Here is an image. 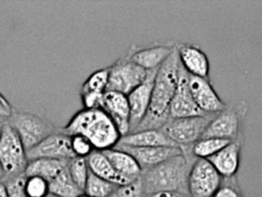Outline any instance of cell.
<instances>
[{
  "label": "cell",
  "mask_w": 262,
  "mask_h": 197,
  "mask_svg": "<svg viewBox=\"0 0 262 197\" xmlns=\"http://www.w3.org/2000/svg\"><path fill=\"white\" fill-rule=\"evenodd\" d=\"M178 70L179 60L175 47L171 55L157 70L147 112L133 131L161 129L169 120L170 105L178 80Z\"/></svg>",
  "instance_id": "cell-1"
},
{
  "label": "cell",
  "mask_w": 262,
  "mask_h": 197,
  "mask_svg": "<svg viewBox=\"0 0 262 197\" xmlns=\"http://www.w3.org/2000/svg\"><path fill=\"white\" fill-rule=\"evenodd\" d=\"M60 129L70 136H85L96 151L113 149L121 139L115 123L102 109H82Z\"/></svg>",
  "instance_id": "cell-2"
},
{
  "label": "cell",
  "mask_w": 262,
  "mask_h": 197,
  "mask_svg": "<svg viewBox=\"0 0 262 197\" xmlns=\"http://www.w3.org/2000/svg\"><path fill=\"white\" fill-rule=\"evenodd\" d=\"M195 159L191 150H186L142 171L140 180L144 193L147 195L160 191H174L188 195V174Z\"/></svg>",
  "instance_id": "cell-3"
},
{
  "label": "cell",
  "mask_w": 262,
  "mask_h": 197,
  "mask_svg": "<svg viewBox=\"0 0 262 197\" xmlns=\"http://www.w3.org/2000/svg\"><path fill=\"white\" fill-rule=\"evenodd\" d=\"M248 108L244 102L227 106L210 120L202 137H217L228 142H242L243 122Z\"/></svg>",
  "instance_id": "cell-4"
},
{
  "label": "cell",
  "mask_w": 262,
  "mask_h": 197,
  "mask_svg": "<svg viewBox=\"0 0 262 197\" xmlns=\"http://www.w3.org/2000/svg\"><path fill=\"white\" fill-rule=\"evenodd\" d=\"M214 115L205 114L186 118H170L161 129L175 146L182 149V151L188 150L203 136Z\"/></svg>",
  "instance_id": "cell-5"
},
{
  "label": "cell",
  "mask_w": 262,
  "mask_h": 197,
  "mask_svg": "<svg viewBox=\"0 0 262 197\" xmlns=\"http://www.w3.org/2000/svg\"><path fill=\"white\" fill-rule=\"evenodd\" d=\"M6 122L15 130L26 151L58 129L44 117L31 112L13 111Z\"/></svg>",
  "instance_id": "cell-6"
},
{
  "label": "cell",
  "mask_w": 262,
  "mask_h": 197,
  "mask_svg": "<svg viewBox=\"0 0 262 197\" xmlns=\"http://www.w3.org/2000/svg\"><path fill=\"white\" fill-rule=\"evenodd\" d=\"M0 164L4 170L5 179L25 173L28 164L27 151L11 125L3 124L0 137Z\"/></svg>",
  "instance_id": "cell-7"
},
{
  "label": "cell",
  "mask_w": 262,
  "mask_h": 197,
  "mask_svg": "<svg viewBox=\"0 0 262 197\" xmlns=\"http://www.w3.org/2000/svg\"><path fill=\"white\" fill-rule=\"evenodd\" d=\"M147 74V71L123 55L108 67L106 91H117L128 95L146 79Z\"/></svg>",
  "instance_id": "cell-8"
},
{
  "label": "cell",
  "mask_w": 262,
  "mask_h": 197,
  "mask_svg": "<svg viewBox=\"0 0 262 197\" xmlns=\"http://www.w3.org/2000/svg\"><path fill=\"white\" fill-rule=\"evenodd\" d=\"M223 178L207 159H195L190 167L187 188L189 197H212Z\"/></svg>",
  "instance_id": "cell-9"
},
{
  "label": "cell",
  "mask_w": 262,
  "mask_h": 197,
  "mask_svg": "<svg viewBox=\"0 0 262 197\" xmlns=\"http://www.w3.org/2000/svg\"><path fill=\"white\" fill-rule=\"evenodd\" d=\"M27 158L28 161L39 158L70 160L74 158L71 149V136L58 128L55 132L45 137L38 145L28 150Z\"/></svg>",
  "instance_id": "cell-10"
},
{
  "label": "cell",
  "mask_w": 262,
  "mask_h": 197,
  "mask_svg": "<svg viewBox=\"0 0 262 197\" xmlns=\"http://www.w3.org/2000/svg\"><path fill=\"white\" fill-rule=\"evenodd\" d=\"M205 115L196 106L188 86V73L179 64L178 80L169 111L170 118H186ZM169 118V119H170Z\"/></svg>",
  "instance_id": "cell-11"
},
{
  "label": "cell",
  "mask_w": 262,
  "mask_h": 197,
  "mask_svg": "<svg viewBox=\"0 0 262 197\" xmlns=\"http://www.w3.org/2000/svg\"><path fill=\"white\" fill-rule=\"evenodd\" d=\"M188 86L196 106L204 114H217L226 107L208 78L188 75Z\"/></svg>",
  "instance_id": "cell-12"
},
{
  "label": "cell",
  "mask_w": 262,
  "mask_h": 197,
  "mask_svg": "<svg viewBox=\"0 0 262 197\" xmlns=\"http://www.w3.org/2000/svg\"><path fill=\"white\" fill-rule=\"evenodd\" d=\"M176 45L174 44H156L148 47H137L136 45H132L125 55L143 70L150 72L158 70L171 55Z\"/></svg>",
  "instance_id": "cell-13"
},
{
  "label": "cell",
  "mask_w": 262,
  "mask_h": 197,
  "mask_svg": "<svg viewBox=\"0 0 262 197\" xmlns=\"http://www.w3.org/2000/svg\"><path fill=\"white\" fill-rule=\"evenodd\" d=\"M156 73L157 70L148 72L146 79L127 95L130 108V132L137 127L147 112Z\"/></svg>",
  "instance_id": "cell-14"
},
{
  "label": "cell",
  "mask_w": 262,
  "mask_h": 197,
  "mask_svg": "<svg viewBox=\"0 0 262 197\" xmlns=\"http://www.w3.org/2000/svg\"><path fill=\"white\" fill-rule=\"evenodd\" d=\"M101 109L111 117L121 136L130 132V108L126 94L105 91Z\"/></svg>",
  "instance_id": "cell-15"
},
{
  "label": "cell",
  "mask_w": 262,
  "mask_h": 197,
  "mask_svg": "<svg viewBox=\"0 0 262 197\" xmlns=\"http://www.w3.org/2000/svg\"><path fill=\"white\" fill-rule=\"evenodd\" d=\"M115 148L129 153L139 164L142 171L149 169L161 162L183 153L179 147H130L117 145Z\"/></svg>",
  "instance_id": "cell-16"
},
{
  "label": "cell",
  "mask_w": 262,
  "mask_h": 197,
  "mask_svg": "<svg viewBox=\"0 0 262 197\" xmlns=\"http://www.w3.org/2000/svg\"><path fill=\"white\" fill-rule=\"evenodd\" d=\"M176 52L181 67L190 76L208 78L210 62L207 54L196 45L181 43L176 46Z\"/></svg>",
  "instance_id": "cell-17"
},
{
  "label": "cell",
  "mask_w": 262,
  "mask_h": 197,
  "mask_svg": "<svg viewBox=\"0 0 262 197\" xmlns=\"http://www.w3.org/2000/svg\"><path fill=\"white\" fill-rule=\"evenodd\" d=\"M241 152L242 142H229L220 151L207 160L222 178H232L236 174L239 168Z\"/></svg>",
  "instance_id": "cell-18"
},
{
  "label": "cell",
  "mask_w": 262,
  "mask_h": 197,
  "mask_svg": "<svg viewBox=\"0 0 262 197\" xmlns=\"http://www.w3.org/2000/svg\"><path fill=\"white\" fill-rule=\"evenodd\" d=\"M117 145L130 147H177L162 129H143L129 132L121 136Z\"/></svg>",
  "instance_id": "cell-19"
},
{
  "label": "cell",
  "mask_w": 262,
  "mask_h": 197,
  "mask_svg": "<svg viewBox=\"0 0 262 197\" xmlns=\"http://www.w3.org/2000/svg\"><path fill=\"white\" fill-rule=\"evenodd\" d=\"M102 152L120 175L129 182H134L140 179L142 169L137 161L129 153L118 148L108 149Z\"/></svg>",
  "instance_id": "cell-20"
},
{
  "label": "cell",
  "mask_w": 262,
  "mask_h": 197,
  "mask_svg": "<svg viewBox=\"0 0 262 197\" xmlns=\"http://www.w3.org/2000/svg\"><path fill=\"white\" fill-rule=\"evenodd\" d=\"M87 163H88L89 170L93 174H95L105 181H108L117 186H123V185L132 183V182H129L128 180H126L125 178H123L122 175H120L115 170V168L111 164L110 160L106 158V156L104 155V153L102 151L94 150L87 157Z\"/></svg>",
  "instance_id": "cell-21"
},
{
  "label": "cell",
  "mask_w": 262,
  "mask_h": 197,
  "mask_svg": "<svg viewBox=\"0 0 262 197\" xmlns=\"http://www.w3.org/2000/svg\"><path fill=\"white\" fill-rule=\"evenodd\" d=\"M69 160H58V159H48L39 158L28 161L27 167L25 169L26 176L37 175L48 183L51 182L66 166Z\"/></svg>",
  "instance_id": "cell-22"
},
{
  "label": "cell",
  "mask_w": 262,
  "mask_h": 197,
  "mask_svg": "<svg viewBox=\"0 0 262 197\" xmlns=\"http://www.w3.org/2000/svg\"><path fill=\"white\" fill-rule=\"evenodd\" d=\"M49 194L55 197H79L83 194V191L72 180L68 165L49 182Z\"/></svg>",
  "instance_id": "cell-23"
},
{
  "label": "cell",
  "mask_w": 262,
  "mask_h": 197,
  "mask_svg": "<svg viewBox=\"0 0 262 197\" xmlns=\"http://www.w3.org/2000/svg\"><path fill=\"white\" fill-rule=\"evenodd\" d=\"M229 142L217 137H201L191 146V154L196 159H208Z\"/></svg>",
  "instance_id": "cell-24"
},
{
  "label": "cell",
  "mask_w": 262,
  "mask_h": 197,
  "mask_svg": "<svg viewBox=\"0 0 262 197\" xmlns=\"http://www.w3.org/2000/svg\"><path fill=\"white\" fill-rule=\"evenodd\" d=\"M119 186L89 172L83 193L89 197H110Z\"/></svg>",
  "instance_id": "cell-25"
},
{
  "label": "cell",
  "mask_w": 262,
  "mask_h": 197,
  "mask_svg": "<svg viewBox=\"0 0 262 197\" xmlns=\"http://www.w3.org/2000/svg\"><path fill=\"white\" fill-rule=\"evenodd\" d=\"M68 171L74 183L82 191H84V187L90 172L87 163V158L74 157L70 159L68 161Z\"/></svg>",
  "instance_id": "cell-26"
},
{
  "label": "cell",
  "mask_w": 262,
  "mask_h": 197,
  "mask_svg": "<svg viewBox=\"0 0 262 197\" xmlns=\"http://www.w3.org/2000/svg\"><path fill=\"white\" fill-rule=\"evenodd\" d=\"M108 83V68L99 69L93 72L82 84V91H94L104 93Z\"/></svg>",
  "instance_id": "cell-27"
},
{
  "label": "cell",
  "mask_w": 262,
  "mask_h": 197,
  "mask_svg": "<svg viewBox=\"0 0 262 197\" xmlns=\"http://www.w3.org/2000/svg\"><path fill=\"white\" fill-rule=\"evenodd\" d=\"M25 192L28 197H47L49 195V183L37 175L26 176Z\"/></svg>",
  "instance_id": "cell-28"
},
{
  "label": "cell",
  "mask_w": 262,
  "mask_h": 197,
  "mask_svg": "<svg viewBox=\"0 0 262 197\" xmlns=\"http://www.w3.org/2000/svg\"><path fill=\"white\" fill-rule=\"evenodd\" d=\"M71 149L74 157L87 158L93 151L92 144L81 134L71 135Z\"/></svg>",
  "instance_id": "cell-29"
},
{
  "label": "cell",
  "mask_w": 262,
  "mask_h": 197,
  "mask_svg": "<svg viewBox=\"0 0 262 197\" xmlns=\"http://www.w3.org/2000/svg\"><path fill=\"white\" fill-rule=\"evenodd\" d=\"M212 197H243L235 175L222 180L221 185Z\"/></svg>",
  "instance_id": "cell-30"
},
{
  "label": "cell",
  "mask_w": 262,
  "mask_h": 197,
  "mask_svg": "<svg viewBox=\"0 0 262 197\" xmlns=\"http://www.w3.org/2000/svg\"><path fill=\"white\" fill-rule=\"evenodd\" d=\"M110 197H146L141 180L138 179L130 184L119 186Z\"/></svg>",
  "instance_id": "cell-31"
},
{
  "label": "cell",
  "mask_w": 262,
  "mask_h": 197,
  "mask_svg": "<svg viewBox=\"0 0 262 197\" xmlns=\"http://www.w3.org/2000/svg\"><path fill=\"white\" fill-rule=\"evenodd\" d=\"M25 180L26 176L23 173L3 181L8 190V197H28L25 192Z\"/></svg>",
  "instance_id": "cell-32"
},
{
  "label": "cell",
  "mask_w": 262,
  "mask_h": 197,
  "mask_svg": "<svg viewBox=\"0 0 262 197\" xmlns=\"http://www.w3.org/2000/svg\"><path fill=\"white\" fill-rule=\"evenodd\" d=\"M103 94L104 93H100V92L80 90L83 109H101L102 102H103Z\"/></svg>",
  "instance_id": "cell-33"
},
{
  "label": "cell",
  "mask_w": 262,
  "mask_h": 197,
  "mask_svg": "<svg viewBox=\"0 0 262 197\" xmlns=\"http://www.w3.org/2000/svg\"><path fill=\"white\" fill-rule=\"evenodd\" d=\"M12 113L13 109L8 100L6 97L0 98V118L7 121V119L12 115Z\"/></svg>",
  "instance_id": "cell-34"
},
{
  "label": "cell",
  "mask_w": 262,
  "mask_h": 197,
  "mask_svg": "<svg viewBox=\"0 0 262 197\" xmlns=\"http://www.w3.org/2000/svg\"><path fill=\"white\" fill-rule=\"evenodd\" d=\"M146 197H189L186 194L174 192V191H160L151 194H147Z\"/></svg>",
  "instance_id": "cell-35"
},
{
  "label": "cell",
  "mask_w": 262,
  "mask_h": 197,
  "mask_svg": "<svg viewBox=\"0 0 262 197\" xmlns=\"http://www.w3.org/2000/svg\"><path fill=\"white\" fill-rule=\"evenodd\" d=\"M0 197H8V190L4 182H0Z\"/></svg>",
  "instance_id": "cell-36"
},
{
  "label": "cell",
  "mask_w": 262,
  "mask_h": 197,
  "mask_svg": "<svg viewBox=\"0 0 262 197\" xmlns=\"http://www.w3.org/2000/svg\"><path fill=\"white\" fill-rule=\"evenodd\" d=\"M5 179V173H4V170L0 164V182H3Z\"/></svg>",
  "instance_id": "cell-37"
},
{
  "label": "cell",
  "mask_w": 262,
  "mask_h": 197,
  "mask_svg": "<svg viewBox=\"0 0 262 197\" xmlns=\"http://www.w3.org/2000/svg\"><path fill=\"white\" fill-rule=\"evenodd\" d=\"M3 124H4V123H0V137H1V134H2V128H3Z\"/></svg>",
  "instance_id": "cell-38"
},
{
  "label": "cell",
  "mask_w": 262,
  "mask_h": 197,
  "mask_svg": "<svg viewBox=\"0 0 262 197\" xmlns=\"http://www.w3.org/2000/svg\"><path fill=\"white\" fill-rule=\"evenodd\" d=\"M6 121L4 120V119H2V118H0V123H5Z\"/></svg>",
  "instance_id": "cell-39"
},
{
  "label": "cell",
  "mask_w": 262,
  "mask_h": 197,
  "mask_svg": "<svg viewBox=\"0 0 262 197\" xmlns=\"http://www.w3.org/2000/svg\"><path fill=\"white\" fill-rule=\"evenodd\" d=\"M79 197H89V196H87V195H85V194L83 193V194H81Z\"/></svg>",
  "instance_id": "cell-40"
},
{
  "label": "cell",
  "mask_w": 262,
  "mask_h": 197,
  "mask_svg": "<svg viewBox=\"0 0 262 197\" xmlns=\"http://www.w3.org/2000/svg\"><path fill=\"white\" fill-rule=\"evenodd\" d=\"M4 97H5V96H4V95H3V94L0 92V98H4Z\"/></svg>",
  "instance_id": "cell-41"
},
{
  "label": "cell",
  "mask_w": 262,
  "mask_h": 197,
  "mask_svg": "<svg viewBox=\"0 0 262 197\" xmlns=\"http://www.w3.org/2000/svg\"><path fill=\"white\" fill-rule=\"evenodd\" d=\"M47 197H55V196H53V195H50V194H49Z\"/></svg>",
  "instance_id": "cell-42"
}]
</instances>
